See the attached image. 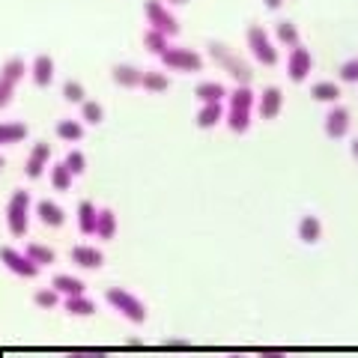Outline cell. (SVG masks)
Segmentation results:
<instances>
[{"instance_id":"6da1fadb","label":"cell","mask_w":358,"mask_h":358,"mask_svg":"<svg viewBox=\"0 0 358 358\" xmlns=\"http://www.w3.org/2000/svg\"><path fill=\"white\" fill-rule=\"evenodd\" d=\"M254 93H251V87H236L230 93V99H227V126H230V131H236V134H242V131H248L251 129V108H254Z\"/></svg>"},{"instance_id":"7a4b0ae2","label":"cell","mask_w":358,"mask_h":358,"mask_svg":"<svg viewBox=\"0 0 358 358\" xmlns=\"http://www.w3.org/2000/svg\"><path fill=\"white\" fill-rule=\"evenodd\" d=\"M209 57L215 60L224 72H227L230 78H236V81L242 84V87H248L251 84V78H254V72H251V66L245 63V60H239L236 54H233L227 45H221V42H209Z\"/></svg>"},{"instance_id":"3957f363","label":"cell","mask_w":358,"mask_h":358,"mask_svg":"<svg viewBox=\"0 0 358 358\" xmlns=\"http://www.w3.org/2000/svg\"><path fill=\"white\" fill-rule=\"evenodd\" d=\"M105 299H108V305L114 308L117 313H122L129 322H143V320H147V308H143V301L134 293H129V289L110 287L105 293Z\"/></svg>"},{"instance_id":"277c9868","label":"cell","mask_w":358,"mask_h":358,"mask_svg":"<svg viewBox=\"0 0 358 358\" xmlns=\"http://www.w3.org/2000/svg\"><path fill=\"white\" fill-rule=\"evenodd\" d=\"M27 218H30V194L24 192V188H18L6 203V227L15 239L27 233Z\"/></svg>"},{"instance_id":"5b68a950","label":"cell","mask_w":358,"mask_h":358,"mask_svg":"<svg viewBox=\"0 0 358 358\" xmlns=\"http://www.w3.org/2000/svg\"><path fill=\"white\" fill-rule=\"evenodd\" d=\"M24 72H27V66L21 57H13V60L3 63V69H0V108H6L9 102H13L15 84L24 78Z\"/></svg>"},{"instance_id":"8992f818","label":"cell","mask_w":358,"mask_h":358,"mask_svg":"<svg viewBox=\"0 0 358 358\" xmlns=\"http://www.w3.org/2000/svg\"><path fill=\"white\" fill-rule=\"evenodd\" d=\"M162 63L167 66V69H173V72H200L203 69V57H200L197 51L192 48H167L162 54Z\"/></svg>"},{"instance_id":"52a82bcc","label":"cell","mask_w":358,"mask_h":358,"mask_svg":"<svg viewBox=\"0 0 358 358\" xmlns=\"http://www.w3.org/2000/svg\"><path fill=\"white\" fill-rule=\"evenodd\" d=\"M143 13H147V21L152 30L164 33V36H176L179 33V21L173 18V13H167V6L159 3V0H147L143 3Z\"/></svg>"},{"instance_id":"ba28073f","label":"cell","mask_w":358,"mask_h":358,"mask_svg":"<svg viewBox=\"0 0 358 358\" xmlns=\"http://www.w3.org/2000/svg\"><path fill=\"white\" fill-rule=\"evenodd\" d=\"M248 48H251V54H254L257 63H263V66H275V63H278L275 45H272V39L266 36V30H263L260 24L248 27Z\"/></svg>"},{"instance_id":"9c48e42d","label":"cell","mask_w":358,"mask_h":358,"mask_svg":"<svg viewBox=\"0 0 358 358\" xmlns=\"http://www.w3.org/2000/svg\"><path fill=\"white\" fill-rule=\"evenodd\" d=\"M310 51L305 48V45H296V48H289V57H287V75H289V81H305V78L310 75Z\"/></svg>"},{"instance_id":"30bf717a","label":"cell","mask_w":358,"mask_h":358,"mask_svg":"<svg viewBox=\"0 0 358 358\" xmlns=\"http://www.w3.org/2000/svg\"><path fill=\"white\" fill-rule=\"evenodd\" d=\"M0 263H3L9 272L18 275V278H36L39 275V266H33L24 251H13V248H0Z\"/></svg>"},{"instance_id":"8fae6325","label":"cell","mask_w":358,"mask_h":358,"mask_svg":"<svg viewBox=\"0 0 358 358\" xmlns=\"http://www.w3.org/2000/svg\"><path fill=\"white\" fill-rule=\"evenodd\" d=\"M254 108H257V114H260L263 120H275L278 114H281V108H284V93L278 87H266L263 96L254 102Z\"/></svg>"},{"instance_id":"7c38bea8","label":"cell","mask_w":358,"mask_h":358,"mask_svg":"<svg viewBox=\"0 0 358 358\" xmlns=\"http://www.w3.org/2000/svg\"><path fill=\"white\" fill-rule=\"evenodd\" d=\"M48 155H51V147L45 141H39L36 147L30 150V155H27V164H24V173H27V179H39L42 176V171H45V164H48Z\"/></svg>"},{"instance_id":"4fadbf2b","label":"cell","mask_w":358,"mask_h":358,"mask_svg":"<svg viewBox=\"0 0 358 358\" xmlns=\"http://www.w3.org/2000/svg\"><path fill=\"white\" fill-rule=\"evenodd\" d=\"M346 131H350V110L346 108H331L326 114V134L331 141H338V138H343Z\"/></svg>"},{"instance_id":"5bb4252c","label":"cell","mask_w":358,"mask_h":358,"mask_svg":"<svg viewBox=\"0 0 358 358\" xmlns=\"http://www.w3.org/2000/svg\"><path fill=\"white\" fill-rule=\"evenodd\" d=\"M72 263L81 268H102L105 254L93 248V245H78V248H72Z\"/></svg>"},{"instance_id":"9a60e30c","label":"cell","mask_w":358,"mask_h":358,"mask_svg":"<svg viewBox=\"0 0 358 358\" xmlns=\"http://www.w3.org/2000/svg\"><path fill=\"white\" fill-rule=\"evenodd\" d=\"M36 215H39L42 224H48V227H63V224H66V212L57 203H51V200H39V203H36Z\"/></svg>"},{"instance_id":"2e32d148","label":"cell","mask_w":358,"mask_h":358,"mask_svg":"<svg viewBox=\"0 0 358 358\" xmlns=\"http://www.w3.org/2000/svg\"><path fill=\"white\" fill-rule=\"evenodd\" d=\"M51 289H57L63 299H69V296H84V293H87L84 281H78V278H72V275H54Z\"/></svg>"},{"instance_id":"e0dca14e","label":"cell","mask_w":358,"mask_h":358,"mask_svg":"<svg viewBox=\"0 0 358 358\" xmlns=\"http://www.w3.org/2000/svg\"><path fill=\"white\" fill-rule=\"evenodd\" d=\"M33 84L36 87H48L51 78H54V60L48 57V54H39L36 60H33Z\"/></svg>"},{"instance_id":"ac0fdd59","label":"cell","mask_w":358,"mask_h":358,"mask_svg":"<svg viewBox=\"0 0 358 358\" xmlns=\"http://www.w3.org/2000/svg\"><path fill=\"white\" fill-rule=\"evenodd\" d=\"M96 218H99V209L90 203V200H81L78 203V230L90 236V233H96Z\"/></svg>"},{"instance_id":"d6986e66","label":"cell","mask_w":358,"mask_h":358,"mask_svg":"<svg viewBox=\"0 0 358 358\" xmlns=\"http://www.w3.org/2000/svg\"><path fill=\"white\" fill-rule=\"evenodd\" d=\"M114 81L120 84V87H141V81H143V72L138 69V66H131V63H120V66H114Z\"/></svg>"},{"instance_id":"ffe728a7","label":"cell","mask_w":358,"mask_h":358,"mask_svg":"<svg viewBox=\"0 0 358 358\" xmlns=\"http://www.w3.org/2000/svg\"><path fill=\"white\" fill-rule=\"evenodd\" d=\"M224 117V105L221 102H203V108L197 110V126L200 129H212V126H218Z\"/></svg>"},{"instance_id":"44dd1931","label":"cell","mask_w":358,"mask_h":358,"mask_svg":"<svg viewBox=\"0 0 358 358\" xmlns=\"http://www.w3.org/2000/svg\"><path fill=\"white\" fill-rule=\"evenodd\" d=\"M299 239L308 242V245L320 242V239H322V221L313 218V215H305V218L299 221Z\"/></svg>"},{"instance_id":"7402d4cb","label":"cell","mask_w":358,"mask_h":358,"mask_svg":"<svg viewBox=\"0 0 358 358\" xmlns=\"http://www.w3.org/2000/svg\"><path fill=\"white\" fill-rule=\"evenodd\" d=\"M24 138H27V126H24V122H0V147L21 143Z\"/></svg>"},{"instance_id":"603a6c76","label":"cell","mask_w":358,"mask_h":358,"mask_svg":"<svg viewBox=\"0 0 358 358\" xmlns=\"http://www.w3.org/2000/svg\"><path fill=\"white\" fill-rule=\"evenodd\" d=\"M117 233V215L110 209H99V218H96V236L99 239H114Z\"/></svg>"},{"instance_id":"cb8c5ba5","label":"cell","mask_w":358,"mask_h":358,"mask_svg":"<svg viewBox=\"0 0 358 358\" xmlns=\"http://www.w3.org/2000/svg\"><path fill=\"white\" fill-rule=\"evenodd\" d=\"M24 257L33 263V266H51L54 263V251L48 248V245H39V242H30L27 248H24Z\"/></svg>"},{"instance_id":"d4e9b609","label":"cell","mask_w":358,"mask_h":358,"mask_svg":"<svg viewBox=\"0 0 358 358\" xmlns=\"http://www.w3.org/2000/svg\"><path fill=\"white\" fill-rule=\"evenodd\" d=\"M194 93L200 102H221L224 96H227V87L224 84H215V81H206V84H197Z\"/></svg>"},{"instance_id":"484cf974","label":"cell","mask_w":358,"mask_h":358,"mask_svg":"<svg viewBox=\"0 0 358 358\" xmlns=\"http://www.w3.org/2000/svg\"><path fill=\"white\" fill-rule=\"evenodd\" d=\"M310 99H317V102H338L341 99V87L331 84V81H320L310 87Z\"/></svg>"},{"instance_id":"4316f807","label":"cell","mask_w":358,"mask_h":358,"mask_svg":"<svg viewBox=\"0 0 358 358\" xmlns=\"http://www.w3.org/2000/svg\"><path fill=\"white\" fill-rule=\"evenodd\" d=\"M66 310H69L72 317H90V313H96V305H93V299H87V296H69L66 299Z\"/></svg>"},{"instance_id":"83f0119b","label":"cell","mask_w":358,"mask_h":358,"mask_svg":"<svg viewBox=\"0 0 358 358\" xmlns=\"http://www.w3.org/2000/svg\"><path fill=\"white\" fill-rule=\"evenodd\" d=\"M57 134H60V141H81L84 138V122H78V120H60L57 122Z\"/></svg>"},{"instance_id":"f1b7e54d","label":"cell","mask_w":358,"mask_h":358,"mask_svg":"<svg viewBox=\"0 0 358 358\" xmlns=\"http://www.w3.org/2000/svg\"><path fill=\"white\" fill-rule=\"evenodd\" d=\"M143 45H147V51H150V54H159V57H162L167 48H171V45H167V36H164V33L152 30V27L143 33Z\"/></svg>"},{"instance_id":"f546056e","label":"cell","mask_w":358,"mask_h":358,"mask_svg":"<svg viewBox=\"0 0 358 358\" xmlns=\"http://www.w3.org/2000/svg\"><path fill=\"white\" fill-rule=\"evenodd\" d=\"M275 36H278V42L289 45V48H296V45H299V27L293 24V21H281V24L275 27Z\"/></svg>"},{"instance_id":"4dcf8cb0","label":"cell","mask_w":358,"mask_h":358,"mask_svg":"<svg viewBox=\"0 0 358 358\" xmlns=\"http://www.w3.org/2000/svg\"><path fill=\"white\" fill-rule=\"evenodd\" d=\"M51 185L57 188V192H66V188L72 185V173H69V167H66L63 162L51 167Z\"/></svg>"},{"instance_id":"1f68e13d","label":"cell","mask_w":358,"mask_h":358,"mask_svg":"<svg viewBox=\"0 0 358 358\" xmlns=\"http://www.w3.org/2000/svg\"><path fill=\"white\" fill-rule=\"evenodd\" d=\"M141 87L150 90V93H164L167 90V75L164 72H143Z\"/></svg>"},{"instance_id":"d6a6232c","label":"cell","mask_w":358,"mask_h":358,"mask_svg":"<svg viewBox=\"0 0 358 358\" xmlns=\"http://www.w3.org/2000/svg\"><path fill=\"white\" fill-rule=\"evenodd\" d=\"M81 117H84V122H90V126H96V122H102L105 110H102V105H99V102H90V99H84V102H81Z\"/></svg>"},{"instance_id":"836d02e7","label":"cell","mask_w":358,"mask_h":358,"mask_svg":"<svg viewBox=\"0 0 358 358\" xmlns=\"http://www.w3.org/2000/svg\"><path fill=\"white\" fill-rule=\"evenodd\" d=\"M66 167H69V173L78 176V173H84L87 171V159H84V152L81 150H72V152H66Z\"/></svg>"},{"instance_id":"e575fe53","label":"cell","mask_w":358,"mask_h":358,"mask_svg":"<svg viewBox=\"0 0 358 358\" xmlns=\"http://www.w3.org/2000/svg\"><path fill=\"white\" fill-rule=\"evenodd\" d=\"M33 301H36V305L39 308H54V305H57V301H60V293H57V289H36V293H33Z\"/></svg>"},{"instance_id":"d590c367","label":"cell","mask_w":358,"mask_h":358,"mask_svg":"<svg viewBox=\"0 0 358 358\" xmlns=\"http://www.w3.org/2000/svg\"><path fill=\"white\" fill-rule=\"evenodd\" d=\"M63 99L66 102H72V105H81L84 102V87L78 81H66L63 84Z\"/></svg>"},{"instance_id":"8d00e7d4","label":"cell","mask_w":358,"mask_h":358,"mask_svg":"<svg viewBox=\"0 0 358 358\" xmlns=\"http://www.w3.org/2000/svg\"><path fill=\"white\" fill-rule=\"evenodd\" d=\"M341 81H346V84H355L358 81V57L355 60H346L341 66Z\"/></svg>"},{"instance_id":"74e56055","label":"cell","mask_w":358,"mask_h":358,"mask_svg":"<svg viewBox=\"0 0 358 358\" xmlns=\"http://www.w3.org/2000/svg\"><path fill=\"white\" fill-rule=\"evenodd\" d=\"M66 358H108L105 350H81V352H69Z\"/></svg>"},{"instance_id":"f35d334b","label":"cell","mask_w":358,"mask_h":358,"mask_svg":"<svg viewBox=\"0 0 358 358\" xmlns=\"http://www.w3.org/2000/svg\"><path fill=\"white\" fill-rule=\"evenodd\" d=\"M162 346H164V350H188V346H192V343L182 341V338H167Z\"/></svg>"},{"instance_id":"ab89813d","label":"cell","mask_w":358,"mask_h":358,"mask_svg":"<svg viewBox=\"0 0 358 358\" xmlns=\"http://www.w3.org/2000/svg\"><path fill=\"white\" fill-rule=\"evenodd\" d=\"M260 358H287V355H284V352H278V350H263Z\"/></svg>"},{"instance_id":"60d3db41","label":"cell","mask_w":358,"mask_h":358,"mask_svg":"<svg viewBox=\"0 0 358 358\" xmlns=\"http://www.w3.org/2000/svg\"><path fill=\"white\" fill-rule=\"evenodd\" d=\"M126 346H131V350H143V341L141 338H129Z\"/></svg>"},{"instance_id":"b9f144b4","label":"cell","mask_w":358,"mask_h":358,"mask_svg":"<svg viewBox=\"0 0 358 358\" xmlns=\"http://www.w3.org/2000/svg\"><path fill=\"white\" fill-rule=\"evenodd\" d=\"M263 3H266V9H281L284 0H263Z\"/></svg>"},{"instance_id":"7bdbcfd3","label":"cell","mask_w":358,"mask_h":358,"mask_svg":"<svg viewBox=\"0 0 358 358\" xmlns=\"http://www.w3.org/2000/svg\"><path fill=\"white\" fill-rule=\"evenodd\" d=\"M352 155H355V162H358V138L352 141Z\"/></svg>"},{"instance_id":"ee69618b","label":"cell","mask_w":358,"mask_h":358,"mask_svg":"<svg viewBox=\"0 0 358 358\" xmlns=\"http://www.w3.org/2000/svg\"><path fill=\"white\" fill-rule=\"evenodd\" d=\"M167 3H188V0H167Z\"/></svg>"},{"instance_id":"f6af8a7d","label":"cell","mask_w":358,"mask_h":358,"mask_svg":"<svg viewBox=\"0 0 358 358\" xmlns=\"http://www.w3.org/2000/svg\"><path fill=\"white\" fill-rule=\"evenodd\" d=\"M227 358H245V355H227Z\"/></svg>"},{"instance_id":"bcb514c9","label":"cell","mask_w":358,"mask_h":358,"mask_svg":"<svg viewBox=\"0 0 358 358\" xmlns=\"http://www.w3.org/2000/svg\"><path fill=\"white\" fill-rule=\"evenodd\" d=\"M0 167H3V155H0Z\"/></svg>"}]
</instances>
